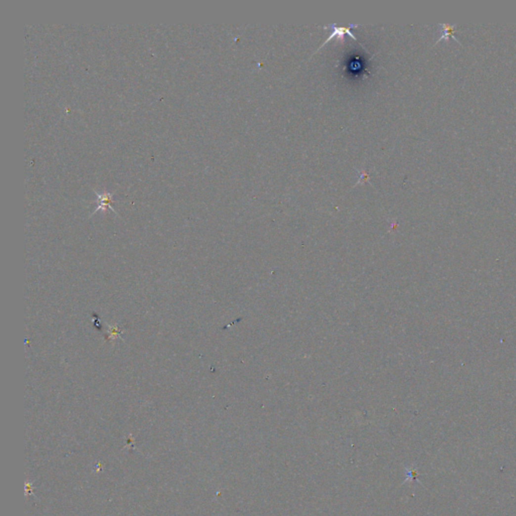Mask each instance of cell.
<instances>
[{"instance_id": "7a4b0ae2", "label": "cell", "mask_w": 516, "mask_h": 516, "mask_svg": "<svg viewBox=\"0 0 516 516\" xmlns=\"http://www.w3.org/2000/svg\"><path fill=\"white\" fill-rule=\"evenodd\" d=\"M356 28H358V25H357V24H351V25H349V27H337V25H335V24H330V25H327V27H323L324 30L331 31V35H330V37H329V38H328V39H327V40L322 43V45H321V46H320V47L315 51V54L317 53V51H319V49H321L325 44H327L328 43H330V42H331L333 39H335V38H337V39L341 40L342 38H344L345 35H348V36H350L352 39H354L355 41H358L357 38H356V37L352 34V32H351L352 29H356Z\"/></svg>"}, {"instance_id": "277c9868", "label": "cell", "mask_w": 516, "mask_h": 516, "mask_svg": "<svg viewBox=\"0 0 516 516\" xmlns=\"http://www.w3.org/2000/svg\"><path fill=\"white\" fill-rule=\"evenodd\" d=\"M108 341L110 342H114L116 341L117 339H121V335H122V331L116 326H111L109 325L108 326Z\"/></svg>"}, {"instance_id": "6da1fadb", "label": "cell", "mask_w": 516, "mask_h": 516, "mask_svg": "<svg viewBox=\"0 0 516 516\" xmlns=\"http://www.w3.org/2000/svg\"><path fill=\"white\" fill-rule=\"evenodd\" d=\"M366 57V54H362L360 51L358 53V50L356 49L345 55L341 65L345 76L352 80H363L367 78L370 73L368 70L369 62L374 57V55L369 58Z\"/></svg>"}, {"instance_id": "3957f363", "label": "cell", "mask_w": 516, "mask_h": 516, "mask_svg": "<svg viewBox=\"0 0 516 516\" xmlns=\"http://www.w3.org/2000/svg\"><path fill=\"white\" fill-rule=\"evenodd\" d=\"M457 29H458L457 24H449V23H440V24H438V32H440L441 37L437 39V41L434 43V44L442 42L443 40L444 41H448L450 38H452L458 43L462 44V43L460 41H458V39L455 37V33H456Z\"/></svg>"}]
</instances>
